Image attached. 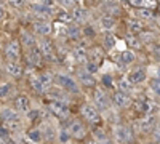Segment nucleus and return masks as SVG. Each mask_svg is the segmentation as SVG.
I'll use <instances>...</instances> for the list:
<instances>
[{
  "instance_id": "obj_19",
  "label": "nucleus",
  "mask_w": 160,
  "mask_h": 144,
  "mask_svg": "<svg viewBox=\"0 0 160 144\" xmlns=\"http://www.w3.org/2000/svg\"><path fill=\"white\" fill-rule=\"evenodd\" d=\"M78 77H80V80H82V83L83 85H88V87H93L96 82H95V78H93L88 72H80L78 74Z\"/></svg>"
},
{
  "instance_id": "obj_32",
  "label": "nucleus",
  "mask_w": 160,
  "mask_h": 144,
  "mask_svg": "<svg viewBox=\"0 0 160 144\" xmlns=\"http://www.w3.org/2000/svg\"><path fill=\"white\" fill-rule=\"evenodd\" d=\"M101 24H102V27L111 29L112 26L115 24V21H114V18H112V16H104V18L101 19Z\"/></svg>"
},
{
  "instance_id": "obj_42",
  "label": "nucleus",
  "mask_w": 160,
  "mask_h": 144,
  "mask_svg": "<svg viewBox=\"0 0 160 144\" xmlns=\"http://www.w3.org/2000/svg\"><path fill=\"white\" fill-rule=\"evenodd\" d=\"M10 3H13L15 7H22V3H24V0H10Z\"/></svg>"
},
{
  "instance_id": "obj_14",
  "label": "nucleus",
  "mask_w": 160,
  "mask_h": 144,
  "mask_svg": "<svg viewBox=\"0 0 160 144\" xmlns=\"http://www.w3.org/2000/svg\"><path fill=\"white\" fill-rule=\"evenodd\" d=\"M35 29H37L38 34H42V35H50L53 32V26L50 22H37Z\"/></svg>"
},
{
  "instance_id": "obj_23",
  "label": "nucleus",
  "mask_w": 160,
  "mask_h": 144,
  "mask_svg": "<svg viewBox=\"0 0 160 144\" xmlns=\"http://www.w3.org/2000/svg\"><path fill=\"white\" fill-rule=\"evenodd\" d=\"M38 78H40V82H42L43 88H48V87L51 85V82H53V77H51V74H50V72H43Z\"/></svg>"
},
{
  "instance_id": "obj_21",
  "label": "nucleus",
  "mask_w": 160,
  "mask_h": 144,
  "mask_svg": "<svg viewBox=\"0 0 160 144\" xmlns=\"http://www.w3.org/2000/svg\"><path fill=\"white\" fill-rule=\"evenodd\" d=\"M154 125H155V119H154V115H149L148 119H146V120L141 123V130H142V132H149L151 128H154Z\"/></svg>"
},
{
  "instance_id": "obj_15",
  "label": "nucleus",
  "mask_w": 160,
  "mask_h": 144,
  "mask_svg": "<svg viewBox=\"0 0 160 144\" xmlns=\"http://www.w3.org/2000/svg\"><path fill=\"white\" fill-rule=\"evenodd\" d=\"M71 133L77 138H83L85 136V130L82 127V123H78V122H72L71 123Z\"/></svg>"
},
{
  "instance_id": "obj_46",
  "label": "nucleus",
  "mask_w": 160,
  "mask_h": 144,
  "mask_svg": "<svg viewBox=\"0 0 160 144\" xmlns=\"http://www.w3.org/2000/svg\"><path fill=\"white\" fill-rule=\"evenodd\" d=\"M61 2H62L64 5H68V7H71V5H75V0H61Z\"/></svg>"
},
{
  "instance_id": "obj_22",
  "label": "nucleus",
  "mask_w": 160,
  "mask_h": 144,
  "mask_svg": "<svg viewBox=\"0 0 160 144\" xmlns=\"http://www.w3.org/2000/svg\"><path fill=\"white\" fill-rule=\"evenodd\" d=\"M128 26H130V29L131 31H135V32H141V29L144 27V22L142 21H139V19H130L128 21Z\"/></svg>"
},
{
  "instance_id": "obj_31",
  "label": "nucleus",
  "mask_w": 160,
  "mask_h": 144,
  "mask_svg": "<svg viewBox=\"0 0 160 144\" xmlns=\"http://www.w3.org/2000/svg\"><path fill=\"white\" fill-rule=\"evenodd\" d=\"M127 43H128V47H131V48H141V42L138 40L136 37H133V35H128V37H127Z\"/></svg>"
},
{
  "instance_id": "obj_51",
  "label": "nucleus",
  "mask_w": 160,
  "mask_h": 144,
  "mask_svg": "<svg viewBox=\"0 0 160 144\" xmlns=\"http://www.w3.org/2000/svg\"><path fill=\"white\" fill-rule=\"evenodd\" d=\"M155 144H158V142H155Z\"/></svg>"
},
{
  "instance_id": "obj_18",
  "label": "nucleus",
  "mask_w": 160,
  "mask_h": 144,
  "mask_svg": "<svg viewBox=\"0 0 160 144\" xmlns=\"http://www.w3.org/2000/svg\"><path fill=\"white\" fill-rule=\"evenodd\" d=\"M7 71H8V74L13 75V77H21V75H22V67L18 66V64H15V62H10L8 66H7Z\"/></svg>"
},
{
  "instance_id": "obj_38",
  "label": "nucleus",
  "mask_w": 160,
  "mask_h": 144,
  "mask_svg": "<svg viewBox=\"0 0 160 144\" xmlns=\"http://www.w3.org/2000/svg\"><path fill=\"white\" fill-rule=\"evenodd\" d=\"M158 85H160V82H158V78L155 77V78H152V80H151V88L155 91V93L158 95V91H160V88H158Z\"/></svg>"
},
{
  "instance_id": "obj_8",
  "label": "nucleus",
  "mask_w": 160,
  "mask_h": 144,
  "mask_svg": "<svg viewBox=\"0 0 160 144\" xmlns=\"http://www.w3.org/2000/svg\"><path fill=\"white\" fill-rule=\"evenodd\" d=\"M74 56H75V61H77V62H80V64L87 62L88 51H87L85 45H80V47H77V48H75V51H74Z\"/></svg>"
},
{
  "instance_id": "obj_4",
  "label": "nucleus",
  "mask_w": 160,
  "mask_h": 144,
  "mask_svg": "<svg viewBox=\"0 0 160 144\" xmlns=\"http://www.w3.org/2000/svg\"><path fill=\"white\" fill-rule=\"evenodd\" d=\"M115 138L120 142H130L131 141V132H130V128H127V127H117L115 128Z\"/></svg>"
},
{
  "instance_id": "obj_29",
  "label": "nucleus",
  "mask_w": 160,
  "mask_h": 144,
  "mask_svg": "<svg viewBox=\"0 0 160 144\" xmlns=\"http://www.w3.org/2000/svg\"><path fill=\"white\" fill-rule=\"evenodd\" d=\"M87 18V11L82 10V8H75L74 10V19L75 21H85Z\"/></svg>"
},
{
  "instance_id": "obj_5",
  "label": "nucleus",
  "mask_w": 160,
  "mask_h": 144,
  "mask_svg": "<svg viewBox=\"0 0 160 144\" xmlns=\"http://www.w3.org/2000/svg\"><path fill=\"white\" fill-rule=\"evenodd\" d=\"M112 101H114L115 106H118V107H127V106H130V98L123 93V91H117V93L114 95V98H112Z\"/></svg>"
},
{
  "instance_id": "obj_45",
  "label": "nucleus",
  "mask_w": 160,
  "mask_h": 144,
  "mask_svg": "<svg viewBox=\"0 0 160 144\" xmlns=\"http://www.w3.org/2000/svg\"><path fill=\"white\" fill-rule=\"evenodd\" d=\"M95 135H96V138H98V139H104V132H101V130H96Z\"/></svg>"
},
{
  "instance_id": "obj_33",
  "label": "nucleus",
  "mask_w": 160,
  "mask_h": 144,
  "mask_svg": "<svg viewBox=\"0 0 160 144\" xmlns=\"http://www.w3.org/2000/svg\"><path fill=\"white\" fill-rule=\"evenodd\" d=\"M10 91H11V85L10 83L2 85V87H0V98H7Z\"/></svg>"
},
{
  "instance_id": "obj_36",
  "label": "nucleus",
  "mask_w": 160,
  "mask_h": 144,
  "mask_svg": "<svg viewBox=\"0 0 160 144\" xmlns=\"http://www.w3.org/2000/svg\"><path fill=\"white\" fill-rule=\"evenodd\" d=\"M118 87H120V91H128L131 88V85H130V82L127 80V78H122L120 83H118Z\"/></svg>"
},
{
  "instance_id": "obj_40",
  "label": "nucleus",
  "mask_w": 160,
  "mask_h": 144,
  "mask_svg": "<svg viewBox=\"0 0 160 144\" xmlns=\"http://www.w3.org/2000/svg\"><path fill=\"white\" fill-rule=\"evenodd\" d=\"M83 35H87V37H93V35H95V31H93V27H88V26H87V27L83 29Z\"/></svg>"
},
{
  "instance_id": "obj_16",
  "label": "nucleus",
  "mask_w": 160,
  "mask_h": 144,
  "mask_svg": "<svg viewBox=\"0 0 160 144\" xmlns=\"http://www.w3.org/2000/svg\"><path fill=\"white\" fill-rule=\"evenodd\" d=\"M16 109L21 112H28L29 111V101L26 96H19L16 98Z\"/></svg>"
},
{
  "instance_id": "obj_26",
  "label": "nucleus",
  "mask_w": 160,
  "mask_h": 144,
  "mask_svg": "<svg viewBox=\"0 0 160 144\" xmlns=\"http://www.w3.org/2000/svg\"><path fill=\"white\" fill-rule=\"evenodd\" d=\"M138 16H139L141 19H151V18L154 16V13H152L151 8H139V10H138Z\"/></svg>"
},
{
  "instance_id": "obj_6",
  "label": "nucleus",
  "mask_w": 160,
  "mask_h": 144,
  "mask_svg": "<svg viewBox=\"0 0 160 144\" xmlns=\"http://www.w3.org/2000/svg\"><path fill=\"white\" fill-rule=\"evenodd\" d=\"M58 82L64 87V88H68V90H71V91H78V87H77V83L72 80V78H69V77H66V75H58Z\"/></svg>"
},
{
  "instance_id": "obj_2",
  "label": "nucleus",
  "mask_w": 160,
  "mask_h": 144,
  "mask_svg": "<svg viewBox=\"0 0 160 144\" xmlns=\"http://www.w3.org/2000/svg\"><path fill=\"white\" fill-rule=\"evenodd\" d=\"M50 111L55 114V115H58L59 119H62V117L68 115V111H69V109H68V106H66L64 102L55 99V101H51V102H50Z\"/></svg>"
},
{
  "instance_id": "obj_49",
  "label": "nucleus",
  "mask_w": 160,
  "mask_h": 144,
  "mask_svg": "<svg viewBox=\"0 0 160 144\" xmlns=\"http://www.w3.org/2000/svg\"><path fill=\"white\" fill-rule=\"evenodd\" d=\"M0 144H5V142H3V139H2V138H0Z\"/></svg>"
},
{
  "instance_id": "obj_34",
  "label": "nucleus",
  "mask_w": 160,
  "mask_h": 144,
  "mask_svg": "<svg viewBox=\"0 0 160 144\" xmlns=\"http://www.w3.org/2000/svg\"><path fill=\"white\" fill-rule=\"evenodd\" d=\"M108 11L111 13V15H120V8H118V5L117 3H108Z\"/></svg>"
},
{
  "instance_id": "obj_24",
  "label": "nucleus",
  "mask_w": 160,
  "mask_h": 144,
  "mask_svg": "<svg viewBox=\"0 0 160 144\" xmlns=\"http://www.w3.org/2000/svg\"><path fill=\"white\" fill-rule=\"evenodd\" d=\"M104 47H106V48H112V47H115V35H114V34L108 32V34L104 35Z\"/></svg>"
},
{
  "instance_id": "obj_20",
  "label": "nucleus",
  "mask_w": 160,
  "mask_h": 144,
  "mask_svg": "<svg viewBox=\"0 0 160 144\" xmlns=\"http://www.w3.org/2000/svg\"><path fill=\"white\" fill-rule=\"evenodd\" d=\"M21 42H22V45H24V47H29V48H32V47H34V43H35V38H34L31 34L24 32V34L21 35Z\"/></svg>"
},
{
  "instance_id": "obj_44",
  "label": "nucleus",
  "mask_w": 160,
  "mask_h": 144,
  "mask_svg": "<svg viewBox=\"0 0 160 144\" xmlns=\"http://www.w3.org/2000/svg\"><path fill=\"white\" fill-rule=\"evenodd\" d=\"M130 2H131V5H135V7H142V0H130Z\"/></svg>"
},
{
  "instance_id": "obj_35",
  "label": "nucleus",
  "mask_w": 160,
  "mask_h": 144,
  "mask_svg": "<svg viewBox=\"0 0 160 144\" xmlns=\"http://www.w3.org/2000/svg\"><path fill=\"white\" fill-rule=\"evenodd\" d=\"M139 38L142 42H152L154 40V32H142V34H139Z\"/></svg>"
},
{
  "instance_id": "obj_7",
  "label": "nucleus",
  "mask_w": 160,
  "mask_h": 144,
  "mask_svg": "<svg viewBox=\"0 0 160 144\" xmlns=\"http://www.w3.org/2000/svg\"><path fill=\"white\" fill-rule=\"evenodd\" d=\"M95 101H96V104H98L99 109H108V107H109V99H108V96H106L101 90H96Z\"/></svg>"
},
{
  "instance_id": "obj_47",
  "label": "nucleus",
  "mask_w": 160,
  "mask_h": 144,
  "mask_svg": "<svg viewBox=\"0 0 160 144\" xmlns=\"http://www.w3.org/2000/svg\"><path fill=\"white\" fill-rule=\"evenodd\" d=\"M5 16V11H3V8L2 7H0V21H2V18Z\"/></svg>"
},
{
  "instance_id": "obj_50",
  "label": "nucleus",
  "mask_w": 160,
  "mask_h": 144,
  "mask_svg": "<svg viewBox=\"0 0 160 144\" xmlns=\"http://www.w3.org/2000/svg\"><path fill=\"white\" fill-rule=\"evenodd\" d=\"M88 144H95V142H88Z\"/></svg>"
},
{
  "instance_id": "obj_28",
  "label": "nucleus",
  "mask_w": 160,
  "mask_h": 144,
  "mask_svg": "<svg viewBox=\"0 0 160 144\" xmlns=\"http://www.w3.org/2000/svg\"><path fill=\"white\" fill-rule=\"evenodd\" d=\"M68 34H69V37L72 38V40H78L80 34H82V32H80V29L77 27V26H71L69 31H68Z\"/></svg>"
},
{
  "instance_id": "obj_48",
  "label": "nucleus",
  "mask_w": 160,
  "mask_h": 144,
  "mask_svg": "<svg viewBox=\"0 0 160 144\" xmlns=\"http://www.w3.org/2000/svg\"><path fill=\"white\" fill-rule=\"evenodd\" d=\"M51 2H53V0H45V3H47V7H48V5H50Z\"/></svg>"
},
{
  "instance_id": "obj_27",
  "label": "nucleus",
  "mask_w": 160,
  "mask_h": 144,
  "mask_svg": "<svg viewBox=\"0 0 160 144\" xmlns=\"http://www.w3.org/2000/svg\"><path fill=\"white\" fill-rule=\"evenodd\" d=\"M28 138L32 142H38L40 139H42V132H40V130H31V132L28 133Z\"/></svg>"
},
{
  "instance_id": "obj_43",
  "label": "nucleus",
  "mask_w": 160,
  "mask_h": 144,
  "mask_svg": "<svg viewBox=\"0 0 160 144\" xmlns=\"http://www.w3.org/2000/svg\"><path fill=\"white\" fill-rule=\"evenodd\" d=\"M59 19H61V21H64V19H66V21H71L72 18L68 15V13H61V15H59Z\"/></svg>"
},
{
  "instance_id": "obj_13",
  "label": "nucleus",
  "mask_w": 160,
  "mask_h": 144,
  "mask_svg": "<svg viewBox=\"0 0 160 144\" xmlns=\"http://www.w3.org/2000/svg\"><path fill=\"white\" fill-rule=\"evenodd\" d=\"M90 61H91V62H95L96 66H99V64L102 62V50L98 48V47L93 48V50H91V53H90Z\"/></svg>"
},
{
  "instance_id": "obj_39",
  "label": "nucleus",
  "mask_w": 160,
  "mask_h": 144,
  "mask_svg": "<svg viewBox=\"0 0 160 144\" xmlns=\"http://www.w3.org/2000/svg\"><path fill=\"white\" fill-rule=\"evenodd\" d=\"M59 141L64 144V142H68L69 141V132H66V130H64V132H61V135H59Z\"/></svg>"
},
{
  "instance_id": "obj_30",
  "label": "nucleus",
  "mask_w": 160,
  "mask_h": 144,
  "mask_svg": "<svg viewBox=\"0 0 160 144\" xmlns=\"http://www.w3.org/2000/svg\"><path fill=\"white\" fill-rule=\"evenodd\" d=\"M31 83H32L34 90H35V91H38V93H42V91L45 90V88H43V85H42V82H40V78H38V77H32V78H31Z\"/></svg>"
},
{
  "instance_id": "obj_3",
  "label": "nucleus",
  "mask_w": 160,
  "mask_h": 144,
  "mask_svg": "<svg viewBox=\"0 0 160 144\" xmlns=\"http://www.w3.org/2000/svg\"><path fill=\"white\" fill-rule=\"evenodd\" d=\"M82 114H83V117H85L90 123H99V122H101V117H99L98 111H96L95 107L88 106V104L82 107Z\"/></svg>"
},
{
  "instance_id": "obj_25",
  "label": "nucleus",
  "mask_w": 160,
  "mask_h": 144,
  "mask_svg": "<svg viewBox=\"0 0 160 144\" xmlns=\"http://www.w3.org/2000/svg\"><path fill=\"white\" fill-rule=\"evenodd\" d=\"M120 59H122L123 64H130V62L135 61V53H133V51H123V53L120 55Z\"/></svg>"
},
{
  "instance_id": "obj_11",
  "label": "nucleus",
  "mask_w": 160,
  "mask_h": 144,
  "mask_svg": "<svg viewBox=\"0 0 160 144\" xmlns=\"http://www.w3.org/2000/svg\"><path fill=\"white\" fill-rule=\"evenodd\" d=\"M40 45H42L40 47V53H42L47 59H53V45H51V42L43 40Z\"/></svg>"
},
{
  "instance_id": "obj_37",
  "label": "nucleus",
  "mask_w": 160,
  "mask_h": 144,
  "mask_svg": "<svg viewBox=\"0 0 160 144\" xmlns=\"http://www.w3.org/2000/svg\"><path fill=\"white\" fill-rule=\"evenodd\" d=\"M99 66H96L95 62H91V61H87V72L88 74H93V72H96Z\"/></svg>"
},
{
  "instance_id": "obj_12",
  "label": "nucleus",
  "mask_w": 160,
  "mask_h": 144,
  "mask_svg": "<svg viewBox=\"0 0 160 144\" xmlns=\"http://www.w3.org/2000/svg\"><path fill=\"white\" fill-rule=\"evenodd\" d=\"M146 78V71L144 69H136L135 72H131L130 74V83H139V82H142Z\"/></svg>"
},
{
  "instance_id": "obj_10",
  "label": "nucleus",
  "mask_w": 160,
  "mask_h": 144,
  "mask_svg": "<svg viewBox=\"0 0 160 144\" xmlns=\"http://www.w3.org/2000/svg\"><path fill=\"white\" fill-rule=\"evenodd\" d=\"M0 119H2L5 123H8V122H16V120H19V117H18V114H16L15 111L7 109V111L0 112Z\"/></svg>"
},
{
  "instance_id": "obj_41",
  "label": "nucleus",
  "mask_w": 160,
  "mask_h": 144,
  "mask_svg": "<svg viewBox=\"0 0 160 144\" xmlns=\"http://www.w3.org/2000/svg\"><path fill=\"white\" fill-rule=\"evenodd\" d=\"M102 82H104L106 87H112V78H111L109 75H104V77H102Z\"/></svg>"
},
{
  "instance_id": "obj_9",
  "label": "nucleus",
  "mask_w": 160,
  "mask_h": 144,
  "mask_svg": "<svg viewBox=\"0 0 160 144\" xmlns=\"http://www.w3.org/2000/svg\"><path fill=\"white\" fill-rule=\"evenodd\" d=\"M28 59L32 66H38L40 61H42V53H40L38 48H31L29 53H28Z\"/></svg>"
},
{
  "instance_id": "obj_17",
  "label": "nucleus",
  "mask_w": 160,
  "mask_h": 144,
  "mask_svg": "<svg viewBox=\"0 0 160 144\" xmlns=\"http://www.w3.org/2000/svg\"><path fill=\"white\" fill-rule=\"evenodd\" d=\"M32 10L37 13V15H40V16H50L53 13V10L50 7H47V5H34Z\"/></svg>"
},
{
  "instance_id": "obj_1",
  "label": "nucleus",
  "mask_w": 160,
  "mask_h": 144,
  "mask_svg": "<svg viewBox=\"0 0 160 144\" xmlns=\"http://www.w3.org/2000/svg\"><path fill=\"white\" fill-rule=\"evenodd\" d=\"M5 56L10 62H15L19 58V42L18 40H13L11 43H8V47L5 50Z\"/></svg>"
}]
</instances>
